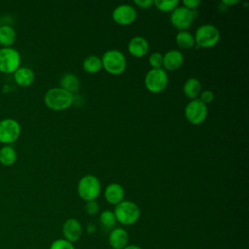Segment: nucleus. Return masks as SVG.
I'll use <instances>...</instances> for the list:
<instances>
[{"instance_id":"obj_1","label":"nucleus","mask_w":249,"mask_h":249,"mask_svg":"<svg viewBox=\"0 0 249 249\" xmlns=\"http://www.w3.org/2000/svg\"><path fill=\"white\" fill-rule=\"evenodd\" d=\"M44 102L53 111H64L74 103V94L61 88H53L45 93Z\"/></svg>"},{"instance_id":"obj_2","label":"nucleus","mask_w":249,"mask_h":249,"mask_svg":"<svg viewBox=\"0 0 249 249\" xmlns=\"http://www.w3.org/2000/svg\"><path fill=\"white\" fill-rule=\"evenodd\" d=\"M114 214L116 221L123 226H131L140 218V209L138 205L130 200H123L115 205Z\"/></svg>"},{"instance_id":"obj_3","label":"nucleus","mask_w":249,"mask_h":249,"mask_svg":"<svg viewBox=\"0 0 249 249\" xmlns=\"http://www.w3.org/2000/svg\"><path fill=\"white\" fill-rule=\"evenodd\" d=\"M100 59L102 68L111 75H121L126 69V58L118 50L106 51Z\"/></svg>"},{"instance_id":"obj_4","label":"nucleus","mask_w":249,"mask_h":249,"mask_svg":"<svg viewBox=\"0 0 249 249\" xmlns=\"http://www.w3.org/2000/svg\"><path fill=\"white\" fill-rule=\"evenodd\" d=\"M77 192L79 196L86 202L95 200L100 195L101 183L94 175H85L78 182Z\"/></svg>"},{"instance_id":"obj_5","label":"nucleus","mask_w":249,"mask_h":249,"mask_svg":"<svg viewBox=\"0 0 249 249\" xmlns=\"http://www.w3.org/2000/svg\"><path fill=\"white\" fill-rule=\"evenodd\" d=\"M219 29L212 24L200 25L194 36L195 44L202 49H209L214 47L220 40Z\"/></svg>"},{"instance_id":"obj_6","label":"nucleus","mask_w":249,"mask_h":249,"mask_svg":"<svg viewBox=\"0 0 249 249\" xmlns=\"http://www.w3.org/2000/svg\"><path fill=\"white\" fill-rule=\"evenodd\" d=\"M145 87L152 93H160L168 84V76L163 68L151 69L145 76Z\"/></svg>"},{"instance_id":"obj_7","label":"nucleus","mask_w":249,"mask_h":249,"mask_svg":"<svg viewBox=\"0 0 249 249\" xmlns=\"http://www.w3.org/2000/svg\"><path fill=\"white\" fill-rule=\"evenodd\" d=\"M21 56L19 53L10 47L0 49V72L4 74H13L20 67Z\"/></svg>"},{"instance_id":"obj_8","label":"nucleus","mask_w":249,"mask_h":249,"mask_svg":"<svg viewBox=\"0 0 249 249\" xmlns=\"http://www.w3.org/2000/svg\"><path fill=\"white\" fill-rule=\"evenodd\" d=\"M21 126L19 123L12 118H6L0 121V143L10 145L14 143L20 135Z\"/></svg>"},{"instance_id":"obj_9","label":"nucleus","mask_w":249,"mask_h":249,"mask_svg":"<svg viewBox=\"0 0 249 249\" xmlns=\"http://www.w3.org/2000/svg\"><path fill=\"white\" fill-rule=\"evenodd\" d=\"M185 117L192 124H199L203 123L207 117V105L201 102L198 98L192 99L185 107Z\"/></svg>"},{"instance_id":"obj_10","label":"nucleus","mask_w":249,"mask_h":249,"mask_svg":"<svg viewBox=\"0 0 249 249\" xmlns=\"http://www.w3.org/2000/svg\"><path fill=\"white\" fill-rule=\"evenodd\" d=\"M196 18L195 11H191L183 6H178L171 12L170 23L178 30H186L189 28Z\"/></svg>"},{"instance_id":"obj_11","label":"nucleus","mask_w":249,"mask_h":249,"mask_svg":"<svg viewBox=\"0 0 249 249\" xmlns=\"http://www.w3.org/2000/svg\"><path fill=\"white\" fill-rule=\"evenodd\" d=\"M137 13L136 10L128 4H122L116 7L112 13V18L113 20L123 26L130 25L133 23L136 19Z\"/></svg>"},{"instance_id":"obj_12","label":"nucleus","mask_w":249,"mask_h":249,"mask_svg":"<svg viewBox=\"0 0 249 249\" xmlns=\"http://www.w3.org/2000/svg\"><path fill=\"white\" fill-rule=\"evenodd\" d=\"M61 231L63 238L74 244L80 240L83 234V227L77 219L69 218L63 223Z\"/></svg>"},{"instance_id":"obj_13","label":"nucleus","mask_w":249,"mask_h":249,"mask_svg":"<svg viewBox=\"0 0 249 249\" xmlns=\"http://www.w3.org/2000/svg\"><path fill=\"white\" fill-rule=\"evenodd\" d=\"M108 241L112 249H124L129 244V234L124 228H114L109 233Z\"/></svg>"},{"instance_id":"obj_14","label":"nucleus","mask_w":249,"mask_h":249,"mask_svg":"<svg viewBox=\"0 0 249 249\" xmlns=\"http://www.w3.org/2000/svg\"><path fill=\"white\" fill-rule=\"evenodd\" d=\"M149 43L142 36H135L130 39L127 45L128 53L137 58L144 57L149 52Z\"/></svg>"},{"instance_id":"obj_15","label":"nucleus","mask_w":249,"mask_h":249,"mask_svg":"<svg viewBox=\"0 0 249 249\" xmlns=\"http://www.w3.org/2000/svg\"><path fill=\"white\" fill-rule=\"evenodd\" d=\"M184 62L183 53L178 50H170L163 54V64L164 70L175 71L179 69Z\"/></svg>"},{"instance_id":"obj_16","label":"nucleus","mask_w":249,"mask_h":249,"mask_svg":"<svg viewBox=\"0 0 249 249\" xmlns=\"http://www.w3.org/2000/svg\"><path fill=\"white\" fill-rule=\"evenodd\" d=\"M104 197L110 204L117 205L124 198V190L122 185L118 183H111L106 186L104 190Z\"/></svg>"},{"instance_id":"obj_17","label":"nucleus","mask_w":249,"mask_h":249,"mask_svg":"<svg viewBox=\"0 0 249 249\" xmlns=\"http://www.w3.org/2000/svg\"><path fill=\"white\" fill-rule=\"evenodd\" d=\"M13 76H14V80H15L16 84L18 85L19 87H23V88L31 86L35 79L33 71L30 68L24 67V66L18 67L13 73Z\"/></svg>"},{"instance_id":"obj_18","label":"nucleus","mask_w":249,"mask_h":249,"mask_svg":"<svg viewBox=\"0 0 249 249\" xmlns=\"http://www.w3.org/2000/svg\"><path fill=\"white\" fill-rule=\"evenodd\" d=\"M201 83L196 78L188 79L183 86V92L189 99H196L201 92Z\"/></svg>"},{"instance_id":"obj_19","label":"nucleus","mask_w":249,"mask_h":249,"mask_svg":"<svg viewBox=\"0 0 249 249\" xmlns=\"http://www.w3.org/2000/svg\"><path fill=\"white\" fill-rule=\"evenodd\" d=\"M15 29L7 24L0 26V45L3 48H10L16 41Z\"/></svg>"},{"instance_id":"obj_20","label":"nucleus","mask_w":249,"mask_h":249,"mask_svg":"<svg viewBox=\"0 0 249 249\" xmlns=\"http://www.w3.org/2000/svg\"><path fill=\"white\" fill-rule=\"evenodd\" d=\"M60 88L74 94V92L78 91L80 88V81L76 75L72 73H67L63 75L60 79Z\"/></svg>"},{"instance_id":"obj_21","label":"nucleus","mask_w":249,"mask_h":249,"mask_svg":"<svg viewBox=\"0 0 249 249\" xmlns=\"http://www.w3.org/2000/svg\"><path fill=\"white\" fill-rule=\"evenodd\" d=\"M82 66L86 73L95 74L101 70L102 63L100 57L96 55H89L83 60Z\"/></svg>"},{"instance_id":"obj_22","label":"nucleus","mask_w":249,"mask_h":249,"mask_svg":"<svg viewBox=\"0 0 249 249\" xmlns=\"http://www.w3.org/2000/svg\"><path fill=\"white\" fill-rule=\"evenodd\" d=\"M17 160V152L10 145H4L0 149V163L4 166H11Z\"/></svg>"},{"instance_id":"obj_23","label":"nucleus","mask_w":249,"mask_h":249,"mask_svg":"<svg viewBox=\"0 0 249 249\" xmlns=\"http://www.w3.org/2000/svg\"><path fill=\"white\" fill-rule=\"evenodd\" d=\"M175 42L181 49H191L195 45L194 36L187 30L179 31L175 36Z\"/></svg>"},{"instance_id":"obj_24","label":"nucleus","mask_w":249,"mask_h":249,"mask_svg":"<svg viewBox=\"0 0 249 249\" xmlns=\"http://www.w3.org/2000/svg\"><path fill=\"white\" fill-rule=\"evenodd\" d=\"M99 221L101 223V225L106 228V229H114L115 225L117 223L116 221V217L113 211L106 209L103 210L100 215H99Z\"/></svg>"},{"instance_id":"obj_25","label":"nucleus","mask_w":249,"mask_h":249,"mask_svg":"<svg viewBox=\"0 0 249 249\" xmlns=\"http://www.w3.org/2000/svg\"><path fill=\"white\" fill-rule=\"evenodd\" d=\"M154 6L160 12L168 13L172 12L179 6L178 0H156L154 1Z\"/></svg>"},{"instance_id":"obj_26","label":"nucleus","mask_w":249,"mask_h":249,"mask_svg":"<svg viewBox=\"0 0 249 249\" xmlns=\"http://www.w3.org/2000/svg\"><path fill=\"white\" fill-rule=\"evenodd\" d=\"M49 249H76L74 244L67 241L66 239L64 238H58V239H55L53 240Z\"/></svg>"},{"instance_id":"obj_27","label":"nucleus","mask_w":249,"mask_h":249,"mask_svg":"<svg viewBox=\"0 0 249 249\" xmlns=\"http://www.w3.org/2000/svg\"><path fill=\"white\" fill-rule=\"evenodd\" d=\"M149 63L153 69H158V68H162L163 64V55L162 53L157 52L153 53L149 56Z\"/></svg>"},{"instance_id":"obj_28","label":"nucleus","mask_w":249,"mask_h":249,"mask_svg":"<svg viewBox=\"0 0 249 249\" xmlns=\"http://www.w3.org/2000/svg\"><path fill=\"white\" fill-rule=\"evenodd\" d=\"M85 210L87 214L93 216L96 215L99 212V205L96 202V200H91V201H87L85 205Z\"/></svg>"},{"instance_id":"obj_29","label":"nucleus","mask_w":249,"mask_h":249,"mask_svg":"<svg viewBox=\"0 0 249 249\" xmlns=\"http://www.w3.org/2000/svg\"><path fill=\"white\" fill-rule=\"evenodd\" d=\"M198 99L201 102H203L205 105H207V104H209V103H211L213 101L214 94H213V92L211 90H208V89L202 90L200 92V94H199V98Z\"/></svg>"},{"instance_id":"obj_30","label":"nucleus","mask_w":249,"mask_h":249,"mask_svg":"<svg viewBox=\"0 0 249 249\" xmlns=\"http://www.w3.org/2000/svg\"><path fill=\"white\" fill-rule=\"evenodd\" d=\"M201 4V1L199 0H184L183 1V7L194 11L196 8H198V6Z\"/></svg>"},{"instance_id":"obj_31","label":"nucleus","mask_w":249,"mask_h":249,"mask_svg":"<svg viewBox=\"0 0 249 249\" xmlns=\"http://www.w3.org/2000/svg\"><path fill=\"white\" fill-rule=\"evenodd\" d=\"M133 4H135L138 8L148 9L154 5V1L153 0H135L133 1Z\"/></svg>"},{"instance_id":"obj_32","label":"nucleus","mask_w":249,"mask_h":249,"mask_svg":"<svg viewBox=\"0 0 249 249\" xmlns=\"http://www.w3.org/2000/svg\"><path fill=\"white\" fill-rule=\"evenodd\" d=\"M238 3H239L238 0H224V1H222V4H224L226 6V8L229 6H233Z\"/></svg>"},{"instance_id":"obj_33","label":"nucleus","mask_w":249,"mask_h":249,"mask_svg":"<svg viewBox=\"0 0 249 249\" xmlns=\"http://www.w3.org/2000/svg\"><path fill=\"white\" fill-rule=\"evenodd\" d=\"M95 230H96V227H95V225L92 224V223L89 224L88 227H87V231H88V233H89V234L93 233V232L95 231Z\"/></svg>"},{"instance_id":"obj_34","label":"nucleus","mask_w":249,"mask_h":249,"mask_svg":"<svg viewBox=\"0 0 249 249\" xmlns=\"http://www.w3.org/2000/svg\"><path fill=\"white\" fill-rule=\"evenodd\" d=\"M124 249H142V248L136 244H128Z\"/></svg>"},{"instance_id":"obj_35","label":"nucleus","mask_w":249,"mask_h":249,"mask_svg":"<svg viewBox=\"0 0 249 249\" xmlns=\"http://www.w3.org/2000/svg\"><path fill=\"white\" fill-rule=\"evenodd\" d=\"M0 26H1V19H0Z\"/></svg>"}]
</instances>
